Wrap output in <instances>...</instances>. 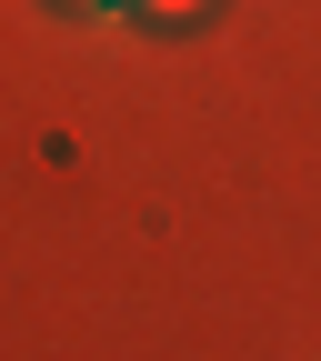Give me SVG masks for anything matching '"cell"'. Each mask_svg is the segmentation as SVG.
I'll return each instance as SVG.
<instances>
[{
	"label": "cell",
	"instance_id": "obj_1",
	"mask_svg": "<svg viewBox=\"0 0 321 361\" xmlns=\"http://www.w3.org/2000/svg\"><path fill=\"white\" fill-rule=\"evenodd\" d=\"M141 11H151V20H191L201 0H141Z\"/></svg>",
	"mask_w": 321,
	"mask_h": 361
}]
</instances>
